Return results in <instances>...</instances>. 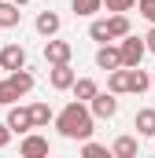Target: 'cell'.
<instances>
[{"instance_id":"1","label":"cell","mask_w":155,"mask_h":158,"mask_svg":"<svg viewBox=\"0 0 155 158\" xmlns=\"http://www.w3.org/2000/svg\"><path fill=\"white\" fill-rule=\"evenodd\" d=\"M92 125H96V114H92V107L89 103H67L59 114H55V129H59V136H67V140H89L92 136Z\"/></svg>"},{"instance_id":"2","label":"cell","mask_w":155,"mask_h":158,"mask_svg":"<svg viewBox=\"0 0 155 158\" xmlns=\"http://www.w3.org/2000/svg\"><path fill=\"white\" fill-rule=\"evenodd\" d=\"M118 48H122V66H140V59L148 55L144 37H133V33H126V37L118 40Z\"/></svg>"},{"instance_id":"3","label":"cell","mask_w":155,"mask_h":158,"mask_svg":"<svg viewBox=\"0 0 155 158\" xmlns=\"http://www.w3.org/2000/svg\"><path fill=\"white\" fill-rule=\"evenodd\" d=\"M48 151H52L48 147V136H41V132H26L22 143H19V155L22 158H44Z\"/></svg>"},{"instance_id":"4","label":"cell","mask_w":155,"mask_h":158,"mask_svg":"<svg viewBox=\"0 0 155 158\" xmlns=\"http://www.w3.org/2000/svg\"><path fill=\"white\" fill-rule=\"evenodd\" d=\"M89 107H92V114L96 118H115L118 114V96L107 88V92H96L92 99H89Z\"/></svg>"},{"instance_id":"5","label":"cell","mask_w":155,"mask_h":158,"mask_svg":"<svg viewBox=\"0 0 155 158\" xmlns=\"http://www.w3.org/2000/svg\"><path fill=\"white\" fill-rule=\"evenodd\" d=\"M48 81H52V88H55V92H70V88H74V81H78V74H74V66H70V63H55V66H52V74H48Z\"/></svg>"},{"instance_id":"6","label":"cell","mask_w":155,"mask_h":158,"mask_svg":"<svg viewBox=\"0 0 155 158\" xmlns=\"http://www.w3.org/2000/svg\"><path fill=\"white\" fill-rule=\"evenodd\" d=\"M22 66H26V48L22 44H4L0 48V70L11 74V70H22Z\"/></svg>"},{"instance_id":"7","label":"cell","mask_w":155,"mask_h":158,"mask_svg":"<svg viewBox=\"0 0 155 158\" xmlns=\"http://www.w3.org/2000/svg\"><path fill=\"white\" fill-rule=\"evenodd\" d=\"M96 66H100V70H107V74L118 70V66H122V48L111 44V40H107V44H100V48H96Z\"/></svg>"},{"instance_id":"8","label":"cell","mask_w":155,"mask_h":158,"mask_svg":"<svg viewBox=\"0 0 155 158\" xmlns=\"http://www.w3.org/2000/svg\"><path fill=\"white\" fill-rule=\"evenodd\" d=\"M7 125H11V132H22V136H26L30 129H37V125H33V110H30V107H15V103H11V110H7Z\"/></svg>"},{"instance_id":"9","label":"cell","mask_w":155,"mask_h":158,"mask_svg":"<svg viewBox=\"0 0 155 158\" xmlns=\"http://www.w3.org/2000/svg\"><path fill=\"white\" fill-rule=\"evenodd\" d=\"M70 55H74V48H70V40H55L48 37V44H44V59L55 66V63H70Z\"/></svg>"},{"instance_id":"10","label":"cell","mask_w":155,"mask_h":158,"mask_svg":"<svg viewBox=\"0 0 155 158\" xmlns=\"http://www.w3.org/2000/svg\"><path fill=\"white\" fill-rule=\"evenodd\" d=\"M22 22V11L15 0H0V30H15Z\"/></svg>"},{"instance_id":"11","label":"cell","mask_w":155,"mask_h":158,"mask_svg":"<svg viewBox=\"0 0 155 158\" xmlns=\"http://www.w3.org/2000/svg\"><path fill=\"white\" fill-rule=\"evenodd\" d=\"M33 26H37V33H41V37H55V33H59V26H63V19H59L55 11H41Z\"/></svg>"},{"instance_id":"12","label":"cell","mask_w":155,"mask_h":158,"mask_svg":"<svg viewBox=\"0 0 155 158\" xmlns=\"http://www.w3.org/2000/svg\"><path fill=\"white\" fill-rule=\"evenodd\" d=\"M133 129H137L140 136H152V140H155V107H144V110H137V118H133Z\"/></svg>"},{"instance_id":"13","label":"cell","mask_w":155,"mask_h":158,"mask_svg":"<svg viewBox=\"0 0 155 158\" xmlns=\"http://www.w3.org/2000/svg\"><path fill=\"white\" fill-rule=\"evenodd\" d=\"M107 88H111L115 96L129 92V66H118V70H111V74H107Z\"/></svg>"},{"instance_id":"14","label":"cell","mask_w":155,"mask_h":158,"mask_svg":"<svg viewBox=\"0 0 155 158\" xmlns=\"http://www.w3.org/2000/svg\"><path fill=\"white\" fill-rule=\"evenodd\" d=\"M107 26H111V37L122 40L129 33V15H126V11H111V15H107Z\"/></svg>"},{"instance_id":"15","label":"cell","mask_w":155,"mask_h":158,"mask_svg":"<svg viewBox=\"0 0 155 158\" xmlns=\"http://www.w3.org/2000/svg\"><path fill=\"white\" fill-rule=\"evenodd\" d=\"M111 155L115 158H137V136H118L111 143Z\"/></svg>"},{"instance_id":"16","label":"cell","mask_w":155,"mask_h":158,"mask_svg":"<svg viewBox=\"0 0 155 158\" xmlns=\"http://www.w3.org/2000/svg\"><path fill=\"white\" fill-rule=\"evenodd\" d=\"M148 88H152V77H148L140 66H129V92L140 96V92H148Z\"/></svg>"},{"instance_id":"17","label":"cell","mask_w":155,"mask_h":158,"mask_svg":"<svg viewBox=\"0 0 155 158\" xmlns=\"http://www.w3.org/2000/svg\"><path fill=\"white\" fill-rule=\"evenodd\" d=\"M7 81L15 85V92H19V96H26V92L33 88V74H30L26 66H22V70H11V74H7Z\"/></svg>"},{"instance_id":"18","label":"cell","mask_w":155,"mask_h":158,"mask_svg":"<svg viewBox=\"0 0 155 158\" xmlns=\"http://www.w3.org/2000/svg\"><path fill=\"white\" fill-rule=\"evenodd\" d=\"M70 92H74V99H81V103H89V99H92V96H96L100 88H96V81H92V77H78Z\"/></svg>"},{"instance_id":"19","label":"cell","mask_w":155,"mask_h":158,"mask_svg":"<svg viewBox=\"0 0 155 158\" xmlns=\"http://www.w3.org/2000/svg\"><path fill=\"white\" fill-rule=\"evenodd\" d=\"M89 37L96 40V44H107V40H115V37H111V26H107V19H92V26H89Z\"/></svg>"},{"instance_id":"20","label":"cell","mask_w":155,"mask_h":158,"mask_svg":"<svg viewBox=\"0 0 155 158\" xmlns=\"http://www.w3.org/2000/svg\"><path fill=\"white\" fill-rule=\"evenodd\" d=\"M30 110H33V125H37V129H44L48 121H55V114H52V107H48V103H33Z\"/></svg>"},{"instance_id":"21","label":"cell","mask_w":155,"mask_h":158,"mask_svg":"<svg viewBox=\"0 0 155 158\" xmlns=\"http://www.w3.org/2000/svg\"><path fill=\"white\" fill-rule=\"evenodd\" d=\"M100 7H104V0H74V15H81V19H92Z\"/></svg>"},{"instance_id":"22","label":"cell","mask_w":155,"mask_h":158,"mask_svg":"<svg viewBox=\"0 0 155 158\" xmlns=\"http://www.w3.org/2000/svg\"><path fill=\"white\" fill-rule=\"evenodd\" d=\"M81 155L85 158H104V155H111L104 143H92V140H81Z\"/></svg>"},{"instance_id":"23","label":"cell","mask_w":155,"mask_h":158,"mask_svg":"<svg viewBox=\"0 0 155 158\" xmlns=\"http://www.w3.org/2000/svg\"><path fill=\"white\" fill-rule=\"evenodd\" d=\"M19 99V92H15V85L11 81H0V107H11Z\"/></svg>"},{"instance_id":"24","label":"cell","mask_w":155,"mask_h":158,"mask_svg":"<svg viewBox=\"0 0 155 158\" xmlns=\"http://www.w3.org/2000/svg\"><path fill=\"white\" fill-rule=\"evenodd\" d=\"M104 7H107V11H133L137 0H104Z\"/></svg>"},{"instance_id":"25","label":"cell","mask_w":155,"mask_h":158,"mask_svg":"<svg viewBox=\"0 0 155 158\" xmlns=\"http://www.w3.org/2000/svg\"><path fill=\"white\" fill-rule=\"evenodd\" d=\"M137 11H140V15L155 26V0H137Z\"/></svg>"},{"instance_id":"26","label":"cell","mask_w":155,"mask_h":158,"mask_svg":"<svg viewBox=\"0 0 155 158\" xmlns=\"http://www.w3.org/2000/svg\"><path fill=\"white\" fill-rule=\"evenodd\" d=\"M7 143H11V125H7V121H4V125H0V151H4V147H7Z\"/></svg>"},{"instance_id":"27","label":"cell","mask_w":155,"mask_h":158,"mask_svg":"<svg viewBox=\"0 0 155 158\" xmlns=\"http://www.w3.org/2000/svg\"><path fill=\"white\" fill-rule=\"evenodd\" d=\"M144 44H148V52H152V55H155V26H152V30H148V33H144Z\"/></svg>"},{"instance_id":"28","label":"cell","mask_w":155,"mask_h":158,"mask_svg":"<svg viewBox=\"0 0 155 158\" xmlns=\"http://www.w3.org/2000/svg\"><path fill=\"white\" fill-rule=\"evenodd\" d=\"M15 4H19V7H22V4H30V0H15Z\"/></svg>"},{"instance_id":"29","label":"cell","mask_w":155,"mask_h":158,"mask_svg":"<svg viewBox=\"0 0 155 158\" xmlns=\"http://www.w3.org/2000/svg\"><path fill=\"white\" fill-rule=\"evenodd\" d=\"M152 88H155V77H152Z\"/></svg>"}]
</instances>
